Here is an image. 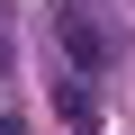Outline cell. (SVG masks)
Masks as SVG:
<instances>
[{"label": "cell", "instance_id": "2", "mask_svg": "<svg viewBox=\"0 0 135 135\" xmlns=\"http://www.w3.org/2000/svg\"><path fill=\"white\" fill-rule=\"evenodd\" d=\"M54 108H63V126H72V135H90L99 126V99H90V81L72 72V81H54Z\"/></svg>", "mask_w": 135, "mask_h": 135}, {"label": "cell", "instance_id": "1", "mask_svg": "<svg viewBox=\"0 0 135 135\" xmlns=\"http://www.w3.org/2000/svg\"><path fill=\"white\" fill-rule=\"evenodd\" d=\"M54 45H63V63H72L81 81L117 72V27H108L99 9H81V0H63V9H54Z\"/></svg>", "mask_w": 135, "mask_h": 135}, {"label": "cell", "instance_id": "4", "mask_svg": "<svg viewBox=\"0 0 135 135\" xmlns=\"http://www.w3.org/2000/svg\"><path fill=\"white\" fill-rule=\"evenodd\" d=\"M0 135H18V117H0Z\"/></svg>", "mask_w": 135, "mask_h": 135}, {"label": "cell", "instance_id": "3", "mask_svg": "<svg viewBox=\"0 0 135 135\" xmlns=\"http://www.w3.org/2000/svg\"><path fill=\"white\" fill-rule=\"evenodd\" d=\"M9 63H18V36H9V0H0V81H9Z\"/></svg>", "mask_w": 135, "mask_h": 135}]
</instances>
